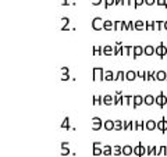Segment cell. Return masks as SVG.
<instances>
[{
    "label": "cell",
    "mask_w": 167,
    "mask_h": 157,
    "mask_svg": "<svg viewBox=\"0 0 167 157\" xmlns=\"http://www.w3.org/2000/svg\"><path fill=\"white\" fill-rule=\"evenodd\" d=\"M92 28H93L95 31H102V29H104V20L100 18V17H95V18L92 20Z\"/></svg>",
    "instance_id": "cell-1"
},
{
    "label": "cell",
    "mask_w": 167,
    "mask_h": 157,
    "mask_svg": "<svg viewBox=\"0 0 167 157\" xmlns=\"http://www.w3.org/2000/svg\"><path fill=\"white\" fill-rule=\"evenodd\" d=\"M93 81H104V70L102 67H95L92 71Z\"/></svg>",
    "instance_id": "cell-2"
},
{
    "label": "cell",
    "mask_w": 167,
    "mask_h": 157,
    "mask_svg": "<svg viewBox=\"0 0 167 157\" xmlns=\"http://www.w3.org/2000/svg\"><path fill=\"white\" fill-rule=\"evenodd\" d=\"M156 104L159 106L160 109H163L167 104V96L163 93V92H160V93L156 96Z\"/></svg>",
    "instance_id": "cell-3"
},
{
    "label": "cell",
    "mask_w": 167,
    "mask_h": 157,
    "mask_svg": "<svg viewBox=\"0 0 167 157\" xmlns=\"http://www.w3.org/2000/svg\"><path fill=\"white\" fill-rule=\"evenodd\" d=\"M134 154H135L136 157H142L146 154V147L143 146L141 142H139V145H136L135 147H134Z\"/></svg>",
    "instance_id": "cell-4"
},
{
    "label": "cell",
    "mask_w": 167,
    "mask_h": 157,
    "mask_svg": "<svg viewBox=\"0 0 167 157\" xmlns=\"http://www.w3.org/2000/svg\"><path fill=\"white\" fill-rule=\"evenodd\" d=\"M167 54V46L164 43H160L156 46V56H159L160 58H163Z\"/></svg>",
    "instance_id": "cell-5"
},
{
    "label": "cell",
    "mask_w": 167,
    "mask_h": 157,
    "mask_svg": "<svg viewBox=\"0 0 167 157\" xmlns=\"http://www.w3.org/2000/svg\"><path fill=\"white\" fill-rule=\"evenodd\" d=\"M102 128H103V121L99 117L92 118V129H93V131H99V129H102Z\"/></svg>",
    "instance_id": "cell-6"
},
{
    "label": "cell",
    "mask_w": 167,
    "mask_h": 157,
    "mask_svg": "<svg viewBox=\"0 0 167 157\" xmlns=\"http://www.w3.org/2000/svg\"><path fill=\"white\" fill-rule=\"evenodd\" d=\"M143 104H146V106L156 104V97H155V96H152V94H146V96H143Z\"/></svg>",
    "instance_id": "cell-7"
},
{
    "label": "cell",
    "mask_w": 167,
    "mask_h": 157,
    "mask_svg": "<svg viewBox=\"0 0 167 157\" xmlns=\"http://www.w3.org/2000/svg\"><path fill=\"white\" fill-rule=\"evenodd\" d=\"M143 54H145V56L156 54V47H153L152 45H146V46L143 47Z\"/></svg>",
    "instance_id": "cell-8"
},
{
    "label": "cell",
    "mask_w": 167,
    "mask_h": 157,
    "mask_svg": "<svg viewBox=\"0 0 167 157\" xmlns=\"http://www.w3.org/2000/svg\"><path fill=\"white\" fill-rule=\"evenodd\" d=\"M143 54V47L141 46V45H136V46H134V50H132V57L134 58H138L139 56Z\"/></svg>",
    "instance_id": "cell-9"
},
{
    "label": "cell",
    "mask_w": 167,
    "mask_h": 157,
    "mask_svg": "<svg viewBox=\"0 0 167 157\" xmlns=\"http://www.w3.org/2000/svg\"><path fill=\"white\" fill-rule=\"evenodd\" d=\"M145 128H146V131H153L157 128V122L153 120H148V121H145Z\"/></svg>",
    "instance_id": "cell-10"
},
{
    "label": "cell",
    "mask_w": 167,
    "mask_h": 157,
    "mask_svg": "<svg viewBox=\"0 0 167 157\" xmlns=\"http://www.w3.org/2000/svg\"><path fill=\"white\" fill-rule=\"evenodd\" d=\"M123 106H134V96L131 94L123 96Z\"/></svg>",
    "instance_id": "cell-11"
},
{
    "label": "cell",
    "mask_w": 167,
    "mask_h": 157,
    "mask_svg": "<svg viewBox=\"0 0 167 157\" xmlns=\"http://www.w3.org/2000/svg\"><path fill=\"white\" fill-rule=\"evenodd\" d=\"M134 154V147L131 145H124L123 146V156H131Z\"/></svg>",
    "instance_id": "cell-12"
},
{
    "label": "cell",
    "mask_w": 167,
    "mask_h": 157,
    "mask_svg": "<svg viewBox=\"0 0 167 157\" xmlns=\"http://www.w3.org/2000/svg\"><path fill=\"white\" fill-rule=\"evenodd\" d=\"M141 104H143V96H141V94H135L134 96V109H138Z\"/></svg>",
    "instance_id": "cell-13"
},
{
    "label": "cell",
    "mask_w": 167,
    "mask_h": 157,
    "mask_svg": "<svg viewBox=\"0 0 167 157\" xmlns=\"http://www.w3.org/2000/svg\"><path fill=\"white\" fill-rule=\"evenodd\" d=\"M92 103H93V106H102L103 104V96H100V94H93V97H92Z\"/></svg>",
    "instance_id": "cell-14"
},
{
    "label": "cell",
    "mask_w": 167,
    "mask_h": 157,
    "mask_svg": "<svg viewBox=\"0 0 167 157\" xmlns=\"http://www.w3.org/2000/svg\"><path fill=\"white\" fill-rule=\"evenodd\" d=\"M103 128L106 131H113L114 129V121H111V120H106L103 122Z\"/></svg>",
    "instance_id": "cell-15"
},
{
    "label": "cell",
    "mask_w": 167,
    "mask_h": 157,
    "mask_svg": "<svg viewBox=\"0 0 167 157\" xmlns=\"http://www.w3.org/2000/svg\"><path fill=\"white\" fill-rule=\"evenodd\" d=\"M103 104H106V106L114 104V96H110V94H106V96H103Z\"/></svg>",
    "instance_id": "cell-16"
},
{
    "label": "cell",
    "mask_w": 167,
    "mask_h": 157,
    "mask_svg": "<svg viewBox=\"0 0 167 157\" xmlns=\"http://www.w3.org/2000/svg\"><path fill=\"white\" fill-rule=\"evenodd\" d=\"M132 50H134V46H130V45H124L123 46V54L121 56H130L132 54Z\"/></svg>",
    "instance_id": "cell-17"
},
{
    "label": "cell",
    "mask_w": 167,
    "mask_h": 157,
    "mask_svg": "<svg viewBox=\"0 0 167 157\" xmlns=\"http://www.w3.org/2000/svg\"><path fill=\"white\" fill-rule=\"evenodd\" d=\"M156 81H167V72L156 71Z\"/></svg>",
    "instance_id": "cell-18"
},
{
    "label": "cell",
    "mask_w": 167,
    "mask_h": 157,
    "mask_svg": "<svg viewBox=\"0 0 167 157\" xmlns=\"http://www.w3.org/2000/svg\"><path fill=\"white\" fill-rule=\"evenodd\" d=\"M113 53H114V49H113L110 45L103 46V56H113Z\"/></svg>",
    "instance_id": "cell-19"
},
{
    "label": "cell",
    "mask_w": 167,
    "mask_h": 157,
    "mask_svg": "<svg viewBox=\"0 0 167 157\" xmlns=\"http://www.w3.org/2000/svg\"><path fill=\"white\" fill-rule=\"evenodd\" d=\"M145 25H146L145 21H141V20L135 21V31H145Z\"/></svg>",
    "instance_id": "cell-20"
},
{
    "label": "cell",
    "mask_w": 167,
    "mask_h": 157,
    "mask_svg": "<svg viewBox=\"0 0 167 157\" xmlns=\"http://www.w3.org/2000/svg\"><path fill=\"white\" fill-rule=\"evenodd\" d=\"M124 131H134V121H124Z\"/></svg>",
    "instance_id": "cell-21"
},
{
    "label": "cell",
    "mask_w": 167,
    "mask_h": 157,
    "mask_svg": "<svg viewBox=\"0 0 167 157\" xmlns=\"http://www.w3.org/2000/svg\"><path fill=\"white\" fill-rule=\"evenodd\" d=\"M61 22H63V25H61V31H68L70 18H68V17H63V18H61Z\"/></svg>",
    "instance_id": "cell-22"
},
{
    "label": "cell",
    "mask_w": 167,
    "mask_h": 157,
    "mask_svg": "<svg viewBox=\"0 0 167 157\" xmlns=\"http://www.w3.org/2000/svg\"><path fill=\"white\" fill-rule=\"evenodd\" d=\"M135 78H136V72H135V71L130 70V71L125 72V79H127V81H134Z\"/></svg>",
    "instance_id": "cell-23"
},
{
    "label": "cell",
    "mask_w": 167,
    "mask_h": 157,
    "mask_svg": "<svg viewBox=\"0 0 167 157\" xmlns=\"http://www.w3.org/2000/svg\"><path fill=\"white\" fill-rule=\"evenodd\" d=\"M103 156H113V147H111L110 145H104Z\"/></svg>",
    "instance_id": "cell-24"
},
{
    "label": "cell",
    "mask_w": 167,
    "mask_h": 157,
    "mask_svg": "<svg viewBox=\"0 0 167 157\" xmlns=\"http://www.w3.org/2000/svg\"><path fill=\"white\" fill-rule=\"evenodd\" d=\"M162 28H164V22H162V21H153V31H162Z\"/></svg>",
    "instance_id": "cell-25"
},
{
    "label": "cell",
    "mask_w": 167,
    "mask_h": 157,
    "mask_svg": "<svg viewBox=\"0 0 167 157\" xmlns=\"http://www.w3.org/2000/svg\"><path fill=\"white\" fill-rule=\"evenodd\" d=\"M93 56H103V46H93Z\"/></svg>",
    "instance_id": "cell-26"
},
{
    "label": "cell",
    "mask_w": 167,
    "mask_h": 157,
    "mask_svg": "<svg viewBox=\"0 0 167 157\" xmlns=\"http://www.w3.org/2000/svg\"><path fill=\"white\" fill-rule=\"evenodd\" d=\"M123 96H124L123 93H116V96H114V104L116 106L123 104Z\"/></svg>",
    "instance_id": "cell-27"
},
{
    "label": "cell",
    "mask_w": 167,
    "mask_h": 157,
    "mask_svg": "<svg viewBox=\"0 0 167 157\" xmlns=\"http://www.w3.org/2000/svg\"><path fill=\"white\" fill-rule=\"evenodd\" d=\"M114 74H113V71L110 70H107V71H104V79L106 81H114Z\"/></svg>",
    "instance_id": "cell-28"
},
{
    "label": "cell",
    "mask_w": 167,
    "mask_h": 157,
    "mask_svg": "<svg viewBox=\"0 0 167 157\" xmlns=\"http://www.w3.org/2000/svg\"><path fill=\"white\" fill-rule=\"evenodd\" d=\"M104 29H106V31H113V29H114V22L106 20V21H104Z\"/></svg>",
    "instance_id": "cell-29"
},
{
    "label": "cell",
    "mask_w": 167,
    "mask_h": 157,
    "mask_svg": "<svg viewBox=\"0 0 167 157\" xmlns=\"http://www.w3.org/2000/svg\"><path fill=\"white\" fill-rule=\"evenodd\" d=\"M120 154H123V147L119 145L113 146V156H120Z\"/></svg>",
    "instance_id": "cell-30"
},
{
    "label": "cell",
    "mask_w": 167,
    "mask_h": 157,
    "mask_svg": "<svg viewBox=\"0 0 167 157\" xmlns=\"http://www.w3.org/2000/svg\"><path fill=\"white\" fill-rule=\"evenodd\" d=\"M123 22H124V21H114V29H113V31H116V32L123 31Z\"/></svg>",
    "instance_id": "cell-31"
},
{
    "label": "cell",
    "mask_w": 167,
    "mask_h": 157,
    "mask_svg": "<svg viewBox=\"0 0 167 157\" xmlns=\"http://www.w3.org/2000/svg\"><path fill=\"white\" fill-rule=\"evenodd\" d=\"M123 126H124V121H121V120L114 121V129H116V131H121Z\"/></svg>",
    "instance_id": "cell-32"
},
{
    "label": "cell",
    "mask_w": 167,
    "mask_h": 157,
    "mask_svg": "<svg viewBox=\"0 0 167 157\" xmlns=\"http://www.w3.org/2000/svg\"><path fill=\"white\" fill-rule=\"evenodd\" d=\"M102 154H103V149L100 146L93 145V156H102Z\"/></svg>",
    "instance_id": "cell-33"
},
{
    "label": "cell",
    "mask_w": 167,
    "mask_h": 157,
    "mask_svg": "<svg viewBox=\"0 0 167 157\" xmlns=\"http://www.w3.org/2000/svg\"><path fill=\"white\" fill-rule=\"evenodd\" d=\"M124 79H125V72L124 71H117V75H116L114 81H124Z\"/></svg>",
    "instance_id": "cell-34"
},
{
    "label": "cell",
    "mask_w": 167,
    "mask_h": 157,
    "mask_svg": "<svg viewBox=\"0 0 167 157\" xmlns=\"http://www.w3.org/2000/svg\"><path fill=\"white\" fill-rule=\"evenodd\" d=\"M61 128H63V129H70V118L68 117H65L63 120V122H61Z\"/></svg>",
    "instance_id": "cell-35"
},
{
    "label": "cell",
    "mask_w": 167,
    "mask_h": 157,
    "mask_svg": "<svg viewBox=\"0 0 167 157\" xmlns=\"http://www.w3.org/2000/svg\"><path fill=\"white\" fill-rule=\"evenodd\" d=\"M155 152H156V146H148L146 147V154L148 156H155Z\"/></svg>",
    "instance_id": "cell-36"
},
{
    "label": "cell",
    "mask_w": 167,
    "mask_h": 157,
    "mask_svg": "<svg viewBox=\"0 0 167 157\" xmlns=\"http://www.w3.org/2000/svg\"><path fill=\"white\" fill-rule=\"evenodd\" d=\"M113 4H116V0H103L104 8H109L110 6H113Z\"/></svg>",
    "instance_id": "cell-37"
},
{
    "label": "cell",
    "mask_w": 167,
    "mask_h": 157,
    "mask_svg": "<svg viewBox=\"0 0 167 157\" xmlns=\"http://www.w3.org/2000/svg\"><path fill=\"white\" fill-rule=\"evenodd\" d=\"M145 22H146V25H145V31H149V29L153 31V21H145Z\"/></svg>",
    "instance_id": "cell-38"
},
{
    "label": "cell",
    "mask_w": 167,
    "mask_h": 157,
    "mask_svg": "<svg viewBox=\"0 0 167 157\" xmlns=\"http://www.w3.org/2000/svg\"><path fill=\"white\" fill-rule=\"evenodd\" d=\"M68 154H70L68 146H63V147H61V156H68Z\"/></svg>",
    "instance_id": "cell-39"
},
{
    "label": "cell",
    "mask_w": 167,
    "mask_h": 157,
    "mask_svg": "<svg viewBox=\"0 0 167 157\" xmlns=\"http://www.w3.org/2000/svg\"><path fill=\"white\" fill-rule=\"evenodd\" d=\"M138 131H146V128H145V121H138Z\"/></svg>",
    "instance_id": "cell-40"
},
{
    "label": "cell",
    "mask_w": 167,
    "mask_h": 157,
    "mask_svg": "<svg viewBox=\"0 0 167 157\" xmlns=\"http://www.w3.org/2000/svg\"><path fill=\"white\" fill-rule=\"evenodd\" d=\"M156 4H157V6H163L164 8H167L166 0H156Z\"/></svg>",
    "instance_id": "cell-41"
},
{
    "label": "cell",
    "mask_w": 167,
    "mask_h": 157,
    "mask_svg": "<svg viewBox=\"0 0 167 157\" xmlns=\"http://www.w3.org/2000/svg\"><path fill=\"white\" fill-rule=\"evenodd\" d=\"M162 121H163V134L167 132V120L164 117H162Z\"/></svg>",
    "instance_id": "cell-42"
},
{
    "label": "cell",
    "mask_w": 167,
    "mask_h": 157,
    "mask_svg": "<svg viewBox=\"0 0 167 157\" xmlns=\"http://www.w3.org/2000/svg\"><path fill=\"white\" fill-rule=\"evenodd\" d=\"M128 27L130 31H135V21H128Z\"/></svg>",
    "instance_id": "cell-43"
},
{
    "label": "cell",
    "mask_w": 167,
    "mask_h": 157,
    "mask_svg": "<svg viewBox=\"0 0 167 157\" xmlns=\"http://www.w3.org/2000/svg\"><path fill=\"white\" fill-rule=\"evenodd\" d=\"M160 156H167V146H162V150H160Z\"/></svg>",
    "instance_id": "cell-44"
},
{
    "label": "cell",
    "mask_w": 167,
    "mask_h": 157,
    "mask_svg": "<svg viewBox=\"0 0 167 157\" xmlns=\"http://www.w3.org/2000/svg\"><path fill=\"white\" fill-rule=\"evenodd\" d=\"M156 129H159L160 132L163 134V121H162V120H160L159 122H157V128H156Z\"/></svg>",
    "instance_id": "cell-45"
},
{
    "label": "cell",
    "mask_w": 167,
    "mask_h": 157,
    "mask_svg": "<svg viewBox=\"0 0 167 157\" xmlns=\"http://www.w3.org/2000/svg\"><path fill=\"white\" fill-rule=\"evenodd\" d=\"M142 4H145V0H135V8H138Z\"/></svg>",
    "instance_id": "cell-46"
},
{
    "label": "cell",
    "mask_w": 167,
    "mask_h": 157,
    "mask_svg": "<svg viewBox=\"0 0 167 157\" xmlns=\"http://www.w3.org/2000/svg\"><path fill=\"white\" fill-rule=\"evenodd\" d=\"M125 4H128V6H132V7H135V0H125Z\"/></svg>",
    "instance_id": "cell-47"
},
{
    "label": "cell",
    "mask_w": 167,
    "mask_h": 157,
    "mask_svg": "<svg viewBox=\"0 0 167 157\" xmlns=\"http://www.w3.org/2000/svg\"><path fill=\"white\" fill-rule=\"evenodd\" d=\"M145 4H148V6H153V4H156V0H145Z\"/></svg>",
    "instance_id": "cell-48"
},
{
    "label": "cell",
    "mask_w": 167,
    "mask_h": 157,
    "mask_svg": "<svg viewBox=\"0 0 167 157\" xmlns=\"http://www.w3.org/2000/svg\"><path fill=\"white\" fill-rule=\"evenodd\" d=\"M136 77H139V78H145V71H138L136 72Z\"/></svg>",
    "instance_id": "cell-49"
},
{
    "label": "cell",
    "mask_w": 167,
    "mask_h": 157,
    "mask_svg": "<svg viewBox=\"0 0 167 157\" xmlns=\"http://www.w3.org/2000/svg\"><path fill=\"white\" fill-rule=\"evenodd\" d=\"M68 72H70L68 67H61V75H64V74H68Z\"/></svg>",
    "instance_id": "cell-50"
},
{
    "label": "cell",
    "mask_w": 167,
    "mask_h": 157,
    "mask_svg": "<svg viewBox=\"0 0 167 157\" xmlns=\"http://www.w3.org/2000/svg\"><path fill=\"white\" fill-rule=\"evenodd\" d=\"M102 1H103V0H93V1H92V4H93V6H100V4H102Z\"/></svg>",
    "instance_id": "cell-51"
},
{
    "label": "cell",
    "mask_w": 167,
    "mask_h": 157,
    "mask_svg": "<svg viewBox=\"0 0 167 157\" xmlns=\"http://www.w3.org/2000/svg\"><path fill=\"white\" fill-rule=\"evenodd\" d=\"M160 150H162V146H156V152H155V156H160Z\"/></svg>",
    "instance_id": "cell-52"
},
{
    "label": "cell",
    "mask_w": 167,
    "mask_h": 157,
    "mask_svg": "<svg viewBox=\"0 0 167 157\" xmlns=\"http://www.w3.org/2000/svg\"><path fill=\"white\" fill-rule=\"evenodd\" d=\"M121 4H125V0H116V6H121Z\"/></svg>",
    "instance_id": "cell-53"
},
{
    "label": "cell",
    "mask_w": 167,
    "mask_h": 157,
    "mask_svg": "<svg viewBox=\"0 0 167 157\" xmlns=\"http://www.w3.org/2000/svg\"><path fill=\"white\" fill-rule=\"evenodd\" d=\"M70 79V75L68 74H64V75H61V81H68Z\"/></svg>",
    "instance_id": "cell-54"
},
{
    "label": "cell",
    "mask_w": 167,
    "mask_h": 157,
    "mask_svg": "<svg viewBox=\"0 0 167 157\" xmlns=\"http://www.w3.org/2000/svg\"><path fill=\"white\" fill-rule=\"evenodd\" d=\"M61 4L63 6H68V0H61Z\"/></svg>",
    "instance_id": "cell-55"
},
{
    "label": "cell",
    "mask_w": 167,
    "mask_h": 157,
    "mask_svg": "<svg viewBox=\"0 0 167 157\" xmlns=\"http://www.w3.org/2000/svg\"><path fill=\"white\" fill-rule=\"evenodd\" d=\"M68 145H70L68 142H61V147H63V146H68Z\"/></svg>",
    "instance_id": "cell-56"
},
{
    "label": "cell",
    "mask_w": 167,
    "mask_h": 157,
    "mask_svg": "<svg viewBox=\"0 0 167 157\" xmlns=\"http://www.w3.org/2000/svg\"><path fill=\"white\" fill-rule=\"evenodd\" d=\"M164 29L167 31V21H164Z\"/></svg>",
    "instance_id": "cell-57"
},
{
    "label": "cell",
    "mask_w": 167,
    "mask_h": 157,
    "mask_svg": "<svg viewBox=\"0 0 167 157\" xmlns=\"http://www.w3.org/2000/svg\"><path fill=\"white\" fill-rule=\"evenodd\" d=\"M166 3H167V0H166Z\"/></svg>",
    "instance_id": "cell-58"
}]
</instances>
